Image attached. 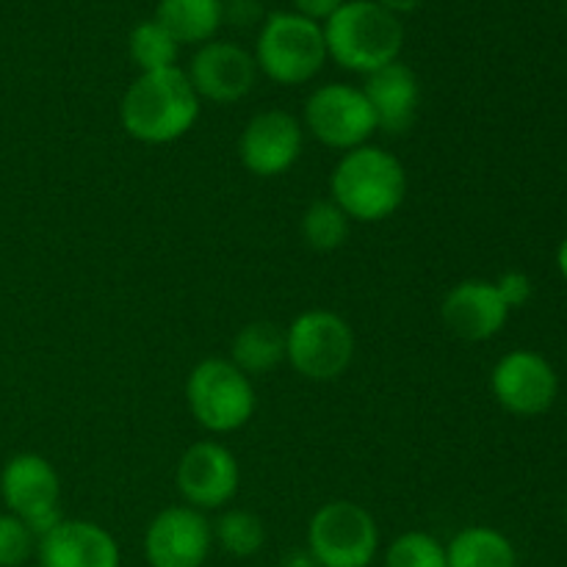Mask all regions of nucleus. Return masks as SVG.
Instances as JSON below:
<instances>
[{"label":"nucleus","instance_id":"8","mask_svg":"<svg viewBox=\"0 0 567 567\" xmlns=\"http://www.w3.org/2000/svg\"><path fill=\"white\" fill-rule=\"evenodd\" d=\"M302 127L316 142L338 153L363 147L377 133L374 111L363 89L341 81L316 86L308 94L302 109Z\"/></svg>","mask_w":567,"mask_h":567},{"label":"nucleus","instance_id":"29","mask_svg":"<svg viewBox=\"0 0 567 567\" xmlns=\"http://www.w3.org/2000/svg\"><path fill=\"white\" fill-rule=\"evenodd\" d=\"M280 567H321V565L316 563L305 548H293V551H288L286 557H282Z\"/></svg>","mask_w":567,"mask_h":567},{"label":"nucleus","instance_id":"16","mask_svg":"<svg viewBox=\"0 0 567 567\" xmlns=\"http://www.w3.org/2000/svg\"><path fill=\"white\" fill-rule=\"evenodd\" d=\"M39 567H120V546L94 520L64 518L37 540Z\"/></svg>","mask_w":567,"mask_h":567},{"label":"nucleus","instance_id":"6","mask_svg":"<svg viewBox=\"0 0 567 567\" xmlns=\"http://www.w3.org/2000/svg\"><path fill=\"white\" fill-rule=\"evenodd\" d=\"M354 360V330L341 313L310 308L286 327V363L302 380L332 382Z\"/></svg>","mask_w":567,"mask_h":567},{"label":"nucleus","instance_id":"3","mask_svg":"<svg viewBox=\"0 0 567 567\" xmlns=\"http://www.w3.org/2000/svg\"><path fill=\"white\" fill-rule=\"evenodd\" d=\"M327 59L341 70L371 75L399 61L404 48V22L377 0H347L324 22Z\"/></svg>","mask_w":567,"mask_h":567},{"label":"nucleus","instance_id":"32","mask_svg":"<svg viewBox=\"0 0 567 567\" xmlns=\"http://www.w3.org/2000/svg\"><path fill=\"white\" fill-rule=\"evenodd\" d=\"M565 520H567V502H565Z\"/></svg>","mask_w":567,"mask_h":567},{"label":"nucleus","instance_id":"17","mask_svg":"<svg viewBox=\"0 0 567 567\" xmlns=\"http://www.w3.org/2000/svg\"><path fill=\"white\" fill-rule=\"evenodd\" d=\"M360 89H363L365 100L374 111L377 131L388 133V136H402L415 125L421 105V83L413 66L404 64L402 59L365 75Z\"/></svg>","mask_w":567,"mask_h":567},{"label":"nucleus","instance_id":"31","mask_svg":"<svg viewBox=\"0 0 567 567\" xmlns=\"http://www.w3.org/2000/svg\"><path fill=\"white\" fill-rule=\"evenodd\" d=\"M221 3H225V6H227V3H238V0H221Z\"/></svg>","mask_w":567,"mask_h":567},{"label":"nucleus","instance_id":"23","mask_svg":"<svg viewBox=\"0 0 567 567\" xmlns=\"http://www.w3.org/2000/svg\"><path fill=\"white\" fill-rule=\"evenodd\" d=\"M305 244L316 252H336L347 244L352 219L338 208L332 199H316L305 208L302 221H299Z\"/></svg>","mask_w":567,"mask_h":567},{"label":"nucleus","instance_id":"21","mask_svg":"<svg viewBox=\"0 0 567 567\" xmlns=\"http://www.w3.org/2000/svg\"><path fill=\"white\" fill-rule=\"evenodd\" d=\"M127 55L138 72H158L177 66L181 44L155 17L136 22L127 33Z\"/></svg>","mask_w":567,"mask_h":567},{"label":"nucleus","instance_id":"12","mask_svg":"<svg viewBox=\"0 0 567 567\" xmlns=\"http://www.w3.org/2000/svg\"><path fill=\"white\" fill-rule=\"evenodd\" d=\"M302 144L305 127L299 116L282 109H266L244 125L238 136V158L249 175L271 181L293 169L302 155Z\"/></svg>","mask_w":567,"mask_h":567},{"label":"nucleus","instance_id":"25","mask_svg":"<svg viewBox=\"0 0 567 567\" xmlns=\"http://www.w3.org/2000/svg\"><path fill=\"white\" fill-rule=\"evenodd\" d=\"M37 554V535L17 515L0 513V567H22Z\"/></svg>","mask_w":567,"mask_h":567},{"label":"nucleus","instance_id":"26","mask_svg":"<svg viewBox=\"0 0 567 567\" xmlns=\"http://www.w3.org/2000/svg\"><path fill=\"white\" fill-rule=\"evenodd\" d=\"M493 282H496L498 297L504 299V305H507L509 310L524 308V305H529V299L535 297V282H532V277L526 275V271L509 269Z\"/></svg>","mask_w":567,"mask_h":567},{"label":"nucleus","instance_id":"14","mask_svg":"<svg viewBox=\"0 0 567 567\" xmlns=\"http://www.w3.org/2000/svg\"><path fill=\"white\" fill-rule=\"evenodd\" d=\"M210 548V520L186 504L164 507L144 529V559L150 567H203L208 563Z\"/></svg>","mask_w":567,"mask_h":567},{"label":"nucleus","instance_id":"11","mask_svg":"<svg viewBox=\"0 0 567 567\" xmlns=\"http://www.w3.org/2000/svg\"><path fill=\"white\" fill-rule=\"evenodd\" d=\"M491 393L507 413L518 419H537L557 402L559 377L540 352L513 349L493 365Z\"/></svg>","mask_w":567,"mask_h":567},{"label":"nucleus","instance_id":"30","mask_svg":"<svg viewBox=\"0 0 567 567\" xmlns=\"http://www.w3.org/2000/svg\"><path fill=\"white\" fill-rule=\"evenodd\" d=\"M557 269H559V275L567 280V238H563L557 247Z\"/></svg>","mask_w":567,"mask_h":567},{"label":"nucleus","instance_id":"1","mask_svg":"<svg viewBox=\"0 0 567 567\" xmlns=\"http://www.w3.org/2000/svg\"><path fill=\"white\" fill-rule=\"evenodd\" d=\"M203 100L183 66L138 72L120 100V125L142 144H172L194 131Z\"/></svg>","mask_w":567,"mask_h":567},{"label":"nucleus","instance_id":"19","mask_svg":"<svg viewBox=\"0 0 567 567\" xmlns=\"http://www.w3.org/2000/svg\"><path fill=\"white\" fill-rule=\"evenodd\" d=\"M227 360L247 377L269 374L277 365L286 363V327L269 319L249 321L233 336Z\"/></svg>","mask_w":567,"mask_h":567},{"label":"nucleus","instance_id":"15","mask_svg":"<svg viewBox=\"0 0 567 567\" xmlns=\"http://www.w3.org/2000/svg\"><path fill=\"white\" fill-rule=\"evenodd\" d=\"M513 310L498 297L496 282L480 280H460L446 291L441 302V321L454 338L468 343H482L496 338L509 321Z\"/></svg>","mask_w":567,"mask_h":567},{"label":"nucleus","instance_id":"2","mask_svg":"<svg viewBox=\"0 0 567 567\" xmlns=\"http://www.w3.org/2000/svg\"><path fill=\"white\" fill-rule=\"evenodd\" d=\"M408 197V172L385 147L363 144L338 158L330 175V199L352 221L374 225L396 214Z\"/></svg>","mask_w":567,"mask_h":567},{"label":"nucleus","instance_id":"24","mask_svg":"<svg viewBox=\"0 0 567 567\" xmlns=\"http://www.w3.org/2000/svg\"><path fill=\"white\" fill-rule=\"evenodd\" d=\"M385 567H449L446 546L430 532H404L385 548Z\"/></svg>","mask_w":567,"mask_h":567},{"label":"nucleus","instance_id":"20","mask_svg":"<svg viewBox=\"0 0 567 567\" xmlns=\"http://www.w3.org/2000/svg\"><path fill=\"white\" fill-rule=\"evenodd\" d=\"M449 567H518L513 540L493 526H465L449 540Z\"/></svg>","mask_w":567,"mask_h":567},{"label":"nucleus","instance_id":"18","mask_svg":"<svg viewBox=\"0 0 567 567\" xmlns=\"http://www.w3.org/2000/svg\"><path fill=\"white\" fill-rule=\"evenodd\" d=\"M155 20L177 39L181 48L216 39L219 28L225 25V3L221 0H158Z\"/></svg>","mask_w":567,"mask_h":567},{"label":"nucleus","instance_id":"10","mask_svg":"<svg viewBox=\"0 0 567 567\" xmlns=\"http://www.w3.org/2000/svg\"><path fill=\"white\" fill-rule=\"evenodd\" d=\"M175 485L186 507L197 513H216L238 496L241 468L225 443L197 441L177 460Z\"/></svg>","mask_w":567,"mask_h":567},{"label":"nucleus","instance_id":"27","mask_svg":"<svg viewBox=\"0 0 567 567\" xmlns=\"http://www.w3.org/2000/svg\"><path fill=\"white\" fill-rule=\"evenodd\" d=\"M347 0H291V11L308 17V20L324 25L332 14H336Z\"/></svg>","mask_w":567,"mask_h":567},{"label":"nucleus","instance_id":"5","mask_svg":"<svg viewBox=\"0 0 567 567\" xmlns=\"http://www.w3.org/2000/svg\"><path fill=\"white\" fill-rule=\"evenodd\" d=\"M186 404L192 419L210 435H233L252 421L258 396L252 377L227 358H205L188 371Z\"/></svg>","mask_w":567,"mask_h":567},{"label":"nucleus","instance_id":"13","mask_svg":"<svg viewBox=\"0 0 567 567\" xmlns=\"http://www.w3.org/2000/svg\"><path fill=\"white\" fill-rule=\"evenodd\" d=\"M186 75L199 100L230 105L252 92L260 72L247 48L230 39H210L194 48Z\"/></svg>","mask_w":567,"mask_h":567},{"label":"nucleus","instance_id":"4","mask_svg":"<svg viewBox=\"0 0 567 567\" xmlns=\"http://www.w3.org/2000/svg\"><path fill=\"white\" fill-rule=\"evenodd\" d=\"M255 64L260 75L280 86H305L327 64L324 28L297 11H271L255 37Z\"/></svg>","mask_w":567,"mask_h":567},{"label":"nucleus","instance_id":"7","mask_svg":"<svg viewBox=\"0 0 567 567\" xmlns=\"http://www.w3.org/2000/svg\"><path fill=\"white\" fill-rule=\"evenodd\" d=\"M305 551L321 567H369L380 551V526L363 504L336 498L310 515Z\"/></svg>","mask_w":567,"mask_h":567},{"label":"nucleus","instance_id":"9","mask_svg":"<svg viewBox=\"0 0 567 567\" xmlns=\"http://www.w3.org/2000/svg\"><path fill=\"white\" fill-rule=\"evenodd\" d=\"M0 498L6 509L37 535H48L61 515V476L48 457L33 452L14 454L0 471Z\"/></svg>","mask_w":567,"mask_h":567},{"label":"nucleus","instance_id":"28","mask_svg":"<svg viewBox=\"0 0 567 567\" xmlns=\"http://www.w3.org/2000/svg\"><path fill=\"white\" fill-rule=\"evenodd\" d=\"M377 3L385 6V9L393 11L396 17H404V14H413V11H419L426 0H377Z\"/></svg>","mask_w":567,"mask_h":567},{"label":"nucleus","instance_id":"22","mask_svg":"<svg viewBox=\"0 0 567 567\" xmlns=\"http://www.w3.org/2000/svg\"><path fill=\"white\" fill-rule=\"evenodd\" d=\"M210 529H214V543H219L227 557L249 559L266 546L264 520L249 509H221Z\"/></svg>","mask_w":567,"mask_h":567}]
</instances>
